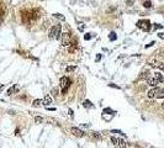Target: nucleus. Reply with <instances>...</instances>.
Here are the masks:
<instances>
[{"instance_id":"obj_8","label":"nucleus","mask_w":164,"mask_h":148,"mask_svg":"<svg viewBox=\"0 0 164 148\" xmlns=\"http://www.w3.org/2000/svg\"><path fill=\"white\" fill-rule=\"evenodd\" d=\"M157 99H162L164 98V88H155V96Z\"/></svg>"},{"instance_id":"obj_34","label":"nucleus","mask_w":164,"mask_h":148,"mask_svg":"<svg viewBox=\"0 0 164 148\" xmlns=\"http://www.w3.org/2000/svg\"><path fill=\"white\" fill-rule=\"evenodd\" d=\"M132 4H133V1H132V0H128V1H127V5H128V6H131Z\"/></svg>"},{"instance_id":"obj_18","label":"nucleus","mask_w":164,"mask_h":148,"mask_svg":"<svg viewBox=\"0 0 164 148\" xmlns=\"http://www.w3.org/2000/svg\"><path fill=\"white\" fill-rule=\"evenodd\" d=\"M109 38H110V41H116V40H117V35H116L115 32H110Z\"/></svg>"},{"instance_id":"obj_36","label":"nucleus","mask_w":164,"mask_h":148,"mask_svg":"<svg viewBox=\"0 0 164 148\" xmlns=\"http://www.w3.org/2000/svg\"><path fill=\"white\" fill-rule=\"evenodd\" d=\"M158 36H159V38H164V33H159Z\"/></svg>"},{"instance_id":"obj_11","label":"nucleus","mask_w":164,"mask_h":148,"mask_svg":"<svg viewBox=\"0 0 164 148\" xmlns=\"http://www.w3.org/2000/svg\"><path fill=\"white\" fill-rule=\"evenodd\" d=\"M42 104H43V100H41V99H36V100H33L32 102V106L33 107H40Z\"/></svg>"},{"instance_id":"obj_1","label":"nucleus","mask_w":164,"mask_h":148,"mask_svg":"<svg viewBox=\"0 0 164 148\" xmlns=\"http://www.w3.org/2000/svg\"><path fill=\"white\" fill-rule=\"evenodd\" d=\"M61 31H62V26H61V25H56V26L51 27V30H49V33H48L49 38H52V40H59L61 37H62Z\"/></svg>"},{"instance_id":"obj_10","label":"nucleus","mask_w":164,"mask_h":148,"mask_svg":"<svg viewBox=\"0 0 164 148\" xmlns=\"http://www.w3.org/2000/svg\"><path fill=\"white\" fill-rule=\"evenodd\" d=\"M52 104V98L49 96L48 94L47 95H45V98H43V105L46 106V107H48L49 105Z\"/></svg>"},{"instance_id":"obj_4","label":"nucleus","mask_w":164,"mask_h":148,"mask_svg":"<svg viewBox=\"0 0 164 148\" xmlns=\"http://www.w3.org/2000/svg\"><path fill=\"white\" fill-rule=\"evenodd\" d=\"M69 43H70V33L69 32L62 33V46L67 47V46H69Z\"/></svg>"},{"instance_id":"obj_6","label":"nucleus","mask_w":164,"mask_h":148,"mask_svg":"<svg viewBox=\"0 0 164 148\" xmlns=\"http://www.w3.org/2000/svg\"><path fill=\"white\" fill-rule=\"evenodd\" d=\"M77 47H78V42H77V40H72L70 41V43H69V46H68V52H74L75 49H77Z\"/></svg>"},{"instance_id":"obj_30","label":"nucleus","mask_w":164,"mask_h":148,"mask_svg":"<svg viewBox=\"0 0 164 148\" xmlns=\"http://www.w3.org/2000/svg\"><path fill=\"white\" fill-rule=\"evenodd\" d=\"M111 132L112 133H122V131H120V130H112ZM122 135H123V133H122Z\"/></svg>"},{"instance_id":"obj_12","label":"nucleus","mask_w":164,"mask_h":148,"mask_svg":"<svg viewBox=\"0 0 164 148\" xmlns=\"http://www.w3.org/2000/svg\"><path fill=\"white\" fill-rule=\"evenodd\" d=\"M90 136H91L92 139H101V135L99 132H91Z\"/></svg>"},{"instance_id":"obj_19","label":"nucleus","mask_w":164,"mask_h":148,"mask_svg":"<svg viewBox=\"0 0 164 148\" xmlns=\"http://www.w3.org/2000/svg\"><path fill=\"white\" fill-rule=\"evenodd\" d=\"M118 148H126V142L123 139H118Z\"/></svg>"},{"instance_id":"obj_17","label":"nucleus","mask_w":164,"mask_h":148,"mask_svg":"<svg viewBox=\"0 0 164 148\" xmlns=\"http://www.w3.org/2000/svg\"><path fill=\"white\" fill-rule=\"evenodd\" d=\"M152 67H157L158 69H160L164 73V63H157V64H151Z\"/></svg>"},{"instance_id":"obj_28","label":"nucleus","mask_w":164,"mask_h":148,"mask_svg":"<svg viewBox=\"0 0 164 148\" xmlns=\"http://www.w3.org/2000/svg\"><path fill=\"white\" fill-rule=\"evenodd\" d=\"M84 38H85V40H87V41H89V40H91V35H90V33H87V35H85V36H84Z\"/></svg>"},{"instance_id":"obj_32","label":"nucleus","mask_w":164,"mask_h":148,"mask_svg":"<svg viewBox=\"0 0 164 148\" xmlns=\"http://www.w3.org/2000/svg\"><path fill=\"white\" fill-rule=\"evenodd\" d=\"M162 27H163V26L159 25V24H154V28H155V30H157V28H162Z\"/></svg>"},{"instance_id":"obj_27","label":"nucleus","mask_w":164,"mask_h":148,"mask_svg":"<svg viewBox=\"0 0 164 148\" xmlns=\"http://www.w3.org/2000/svg\"><path fill=\"white\" fill-rule=\"evenodd\" d=\"M106 112H111V114L113 115V114H115V111H112L111 109H105V110H104V114H106Z\"/></svg>"},{"instance_id":"obj_9","label":"nucleus","mask_w":164,"mask_h":148,"mask_svg":"<svg viewBox=\"0 0 164 148\" xmlns=\"http://www.w3.org/2000/svg\"><path fill=\"white\" fill-rule=\"evenodd\" d=\"M19 90H20L19 84H15V85H12L11 88H9V89H8L6 94H8V95H12V94H15V93H16V91H19Z\"/></svg>"},{"instance_id":"obj_16","label":"nucleus","mask_w":164,"mask_h":148,"mask_svg":"<svg viewBox=\"0 0 164 148\" xmlns=\"http://www.w3.org/2000/svg\"><path fill=\"white\" fill-rule=\"evenodd\" d=\"M147 95H148V98H151V99H153L154 96H155V88H153V89H151L148 93H147Z\"/></svg>"},{"instance_id":"obj_37","label":"nucleus","mask_w":164,"mask_h":148,"mask_svg":"<svg viewBox=\"0 0 164 148\" xmlns=\"http://www.w3.org/2000/svg\"><path fill=\"white\" fill-rule=\"evenodd\" d=\"M162 107L164 109V101H163V104H162Z\"/></svg>"},{"instance_id":"obj_23","label":"nucleus","mask_w":164,"mask_h":148,"mask_svg":"<svg viewBox=\"0 0 164 148\" xmlns=\"http://www.w3.org/2000/svg\"><path fill=\"white\" fill-rule=\"evenodd\" d=\"M143 6L146 7V9H149V7H152V3H151V1H144V3H143Z\"/></svg>"},{"instance_id":"obj_24","label":"nucleus","mask_w":164,"mask_h":148,"mask_svg":"<svg viewBox=\"0 0 164 148\" xmlns=\"http://www.w3.org/2000/svg\"><path fill=\"white\" fill-rule=\"evenodd\" d=\"M111 142L115 144V146H118V139H117L116 137H113V136H112V137H111Z\"/></svg>"},{"instance_id":"obj_14","label":"nucleus","mask_w":164,"mask_h":148,"mask_svg":"<svg viewBox=\"0 0 164 148\" xmlns=\"http://www.w3.org/2000/svg\"><path fill=\"white\" fill-rule=\"evenodd\" d=\"M83 106H84L85 109H90V107H92V104H91V101H90V100H84Z\"/></svg>"},{"instance_id":"obj_26","label":"nucleus","mask_w":164,"mask_h":148,"mask_svg":"<svg viewBox=\"0 0 164 148\" xmlns=\"http://www.w3.org/2000/svg\"><path fill=\"white\" fill-rule=\"evenodd\" d=\"M52 95H53V96H58V89H57V88H53V89H52Z\"/></svg>"},{"instance_id":"obj_5","label":"nucleus","mask_w":164,"mask_h":148,"mask_svg":"<svg viewBox=\"0 0 164 148\" xmlns=\"http://www.w3.org/2000/svg\"><path fill=\"white\" fill-rule=\"evenodd\" d=\"M70 132H72L74 136H77V137H84L85 136L84 131H82L80 128H78V127H72L70 128Z\"/></svg>"},{"instance_id":"obj_7","label":"nucleus","mask_w":164,"mask_h":148,"mask_svg":"<svg viewBox=\"0 0 164 148\" xmlns=\"http://www.w3.org/2000/svg\"><path fill=\"white\" fill-rule=\"evenodd\" d=\"M147 84H148V85H151V86H153V88H155L157 85L159 84V81L157 80L154 77H149V78L147 79Z\"/></svg>"},{"instance_id":"obj_2","label":"nucleus","mask_w":164,"mask_h":148,"mask_svg":"<svg viewBox=\"0 0 164 148\" xmlns=\"http://www.w3.org/2000/svg\"><path fill=\"white\" fill-rule=\"evenodd\" d=\"M137 27H139L142 31H149L151 30V22H149V20H139L137 22Z\"/></svg>"},{"instance_id":"obj_31","label":"nucleus","mask_w":164,"mask_h":148,"mask_svg":"<svg viewBox=\"0 0 164 148\" xmlns=\"http://www.w3.org/2000/svg\"><path fill=\"white\" fill-rule=\"evenodd\" d=\"M153 44H154V41H152L151 43H148V44H146V48H148V47H152Z\"/></svg>"},{"instance_id":"obj_25","label":"nucleus","mask_w":164,"mask_h":148,"mask_svg":"<svg viewBox=\"0 0 164 148\" xmlns=\"http://www.w3.org/2000/svg\"><path fill=\"white\" fill-rule=\"evenodd\" d=\"M78 28H79V31H84V28H85V25L84 24H82V22H80V24H78Z\"/></svg>"},{"instance_id":"obj_22","label":"nucleus","mask_w":164,"mask_h":148,"mask_svg":"<svg viewBox=\"0 0 164 148\" xmlns=\"http://www.w3.org/2000/svg\"><path fill=\"white\" fill-rule=\"evenodd\" d=\"M112 117H113V115H109V116H108V115H105V114L102 115V118H104L105 121H110Z\"/></svg>"},{"instance_id":"obj_29","label":"nucleus","mask_w":164,"mask_h":148,"mask_svg":"<svg viewBox=\"0 0 164 148\" xmlns=\"http://www.w3.org/2000/svg\"><path fill=\"white\" fill-rule=\"evenodd\" d=\"M109 86H111V88H115V89H121L120 86H117V85H115V84H112V83H111V84H109Z\"/></svg>"},{"instance_id":"obj_38","label":"nucleus","mask_w":164,"mask_h":148,"mask_svg":"<svg viewBox=\"0 0 164 148\" xmlns=\"http://www.w3.org/2000/svg\"><path fill=\"white\" fill-rule=\"evenodd\" d=\"M1 88H3V84H1V83H0V89H1Z\"/></svg>"},{"instance_id":"obj_3","label":"nucleus","mask_w":164,"mask_h":148,"mask_svg":"<svg viewBox=\"0 0 164 148\" xmlns=\"http://www.w3.org/2000/svg\"><path fill=\"white\" fill-rule=\"evenodd\" d=\"M59 83H61V88H62V93L63 94H66L67 90H68V86H69V79L67 77H62L61 80H59Z\"/></svg>"},{"instance_id":"obj_15","label":"nucleus","mask_w":164,"mask_h":148,"mask_svg":"<svg viewBox=\"0 0 164 148\" xmlns=\"http://www.w3.org/2000/svg\"><path fill=\"white\" fill-rule=\"evenodd\" d=\"M148 78H149V72H148V70H147V72H142V73H141L139 79H146V80H147Z\"/></svg>"},{"instance_id":"obj_33","label":"nucleus","mask_w":164,"mask_h":148,"mask_svg":"<svg viewBox=\"0 0 164 148\" xmlns=\"http://www.w3.org/2000/svg\"><path fill=\"white\" fill-rule=\"evenodd\" d=\"M100 59H101V54H97V56H96V58H95V61H96V62H99Z\"/></svg>"},{"instance_id":"obj_20","label":"nucleus","mask_w":164,"mask_h":148,"mask_svg":"<svg viewBox=\"0 0 164 148\" xmlns=\"http://www.w3.org/2000/svg\"><path fill=\"white\" fill-rule=\"evenodd\" d=\"M53 16H54L56 19H59V20H62V21H64V20H66V17H64L62 14H53Z\"/></svg>"},{"instance_id":"obj_21","label":"nucleus","mask_w":164,"mask_h":148,"mask_svg":"<svg viewBox=\"0 0 164 148\" xmlns=\"http://www.w3.org/2000/svg\"><path fill=\"white\" fill-rule=\"evenodd\" d=\"M35 121H36V123H42V122H43V117L36 116V117H35Z\"/></svg>"},{"instance_id":"obj_35","label":"nucleus","mask_w":164,"mask_h":148,"mask_svg":"<svg viewBox=\"0 0 164 148\" xmlns=\"http://www.w3.org/2000/svg\"><path fill=\"white\" fill-rule=\"evenodd\" d=\"M68 111H69V115H70V116H73V110H72V109H69Z\"/></svg>"},{"instance_id":"obj_13","label":"nucleus","mask_w":164,"mask_h":148,"mask_svg":"<svg viewBox=\"0 0 164 148\" xmlns=\"http://www.w3.org/2000/svg\"><path fill=\"white\" fill-rule=\"evenodd\" d=\"M77 70V65H68L67 68H66V72L67 73H73Z\"/></svg>"}]
</instances>
